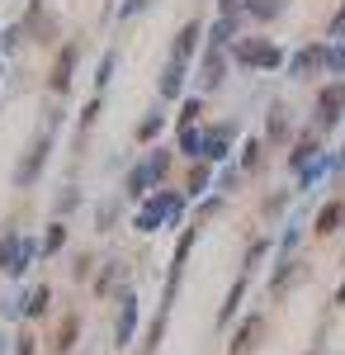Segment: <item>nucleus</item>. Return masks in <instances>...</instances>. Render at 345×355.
Segmentation results:
<instances>
[{
	"instance_id": "obj_10",
	"label": "nucleus",
	"mask_w": 345,
	"mask_h": 355,
	"mask_svg": "<svg viewBox=\"0 0 345 355\" xmlns=\"http://www.w3.org/2000/svg\"><path fill=\"white\" fill-rule=\"evenodd\" d=\"M341 223H345V209H341V204H326V209L317 214V232H326V237H331Z\"/></svg>"
},
{
	"instance_id": "obj_11",
	"label": "nucleus",
	"mask_w": 345,
	"mask_h": 355,
	"mask_svg": "<svg viewBox=\"0 0 345 355\" xmlns=\"http://www.w3.org/2000/svg\"><path fill=\"white\" fill-rule=\"evenodd\" d=\"M71 71H76V48H67V53H62V62H57V76H53V90H67Z\"/></svg>"
},
{
	"instance_id": "obj_18",
	"label": "nucleus",
	"mask_w": 345,
	"mask_h": 355,
	"mask_svg": "<svg viewBox=\"0 0 345 355\" xmlns=\"http://www.w3.org/2000/svg\"><path fill=\"white\" fill-rule=\"evenodd\" d=\"M62 242H67V227H62V223H53V232H48V251H57Z\"/></svg>"
},
{
	"instance_id": "obj_4",
	"label": "nucleus",
	"mask_w": 345,
	"mask_h": 355,
	"mask_svg": "<svg viewBox=\"0 0 345 355\" xmlns=\"http://www.w3.org/2000/svg\"><path fill=\"white\" fill-rule=\"evenodd\" d=\"M341 110H345V85L321 90V100H317V128H331V123L341 119Z\"/></svg>"
},
{
	"instance_id": "obj_16",
	"label": "nucleus",
	"mask_w": 345,
	"mask_h": 355,
	"mask_svg": "<svg viewBox=\"0 0 345 355\" xmlns=\"http://www.w3.org/2000/svg\"><path fill=\"white\" fill-rule=\"evenodd\" d=\"M114 218H118V209H114V204H100V214H95L100 232H109V227H114Z\"/></svg>"
},
{
	"instance_id": "obj_8",
	"label": "nucleus",
	"mask_w": 345,
	"mask_h": 355,
	"mask_svg": "<svg viewBox=\"0 0 345 355\" xmlns=\"http://www.w3.org/2000/svg\"><path fill=\"white\" fill-rule=\"evenodd\" d=\"M180 76H185V62H180V57H170V67H166V76H161V95H166V100H175V95H180Z\"/></svg>"
},
{
	"instance_id": "obj_21",
	"label": "nucleus",
	"mask_w": 345,
	"mask_h": 355,
	"mask_svg": "<svg viewBox=\"0 0 345 355\" xmlns=\"http://www.w3.org/2000/svg\"><path fill=\"white\" fill-rule=\"evenodd\" d=\"M142 5H147V0H128V5H123V15H137Z\"/></svg>"
},
{
	"instance_id": "obj_2",
	"label": "nucleus",
	"mask_w": 345,
	"mask_h": 355,
	"mask_svg": "<svg viewBox=\"0 0 345 355\" xmlns=\"http://www.w3.org/2000/svg\"><path fill=\"white\" fill-rule=\"evenodd\" d=\"M180 209H185V199H180V194H157L152 204H142L137 227H142V232H152V227H161V218H175Z\"/></svg>"
},
{
	"instance_id": "obj_15",
	"label": "nucleus",
	"mask_w": 345,
	"mask_h": 355,
	"mask_svg": "<svg viewBox=\"0 0 345 355\" xmlns=\"http://www.w3.org/2000/svg\"><path fill=\"white\" fill-rule=\"evenodd\" d=\"M157 133H161V114H152V119H142V123H137V137H142V142H152Z\"/></svg>"
},
{
	"instance_id": "obj_3",
	"label": "nucleus",
	"mask_w": 345,
	"mask_h": 355,
	"mask_svg": "<svg viewBox=\"0 0 345 355\" xmlns=\"http://www.w3.org/2000/svg\"><path fill=\"white\" fill-rule=\"evenodd\" d=\"M166 166H170V157H166V152H157L152 162H137L133 171H128V194H147L161 175H166Z\"/></svg>"
},
{
	"instance_id": "obj_5",
	"label": "nucleus",
	"mask_w": 345,
	"mask_h": 355,
	"mask_svg": "<svg viewBox=\"0 0 345 355\" xmlns=\"http://www.w3.org/2000/svg\"><path fill=\"white\" fill-rule=\"evenodd\" d=\"M237 57L246 67H279V62H284V53H279L274 43H241Z\"/></svg>"
},
{
	"instance_id": "obj_17",
	"label": "nucleus",
	"mask_w": 345,
	"mask_h": 355,
	"mask_svg": "<svg viewBox=\"0 0 345 355\" xmlns=\"http://www.w3.org/2000/svg\"><path fill=\"white\" fill-rule=\"evenodd\" d=\"M194 119H199V100H185V110H180V128L194 123Z\"/></svg>"
},
{
	"instance_id": "obj_20",
	"label": "nucleus",
	"mask_w": 345,
	"mask_h": 355,
	"mask_svg": "<svg viewBox=\"0 0 345 355\" xmlns=\"http://www.w3.org/2000/svg\"><path fill=\"white\" fill-rule=\"evenodd\" d=\"M189 185H194V190H189V194H199V190H204V185H209V171H204V166H199V171H194V180H189Z\"/></svg>"
},
{
	"instance_id": "obj_6",
	"label": "nucleus",
	"mask_w": 345,
	"mask_h": 355,
	"mask_svg": "<svg viewBox=\"0 0 345 355\" xmlns=\"http://www.w3.org/2000/svg\"><path fill=\"white\" fill-rule=\"evenodd\" d=\"M222 71H227V62H222V48H209V62H204V90H213V85H222Z\"/></svg>"
},
{
	"instance_id": "obj_1",
	"label": "nucleus",
	"mask_w": 345,
	"mask_h": 355,
	"mask_svg": "<svg viewBox=\"0 0 345 355\" xmlns=\"http://www.w3.org/2000/svg\"><path fill=\"white\" fill-rule=\"evenodd\" d=\"M33 251H38L33 237H15V232H10V237H0V270L19 275L28 261H33Z\"/></svg>"
},
{
	"instance_id": "obj_13",
	"label": "nucleus",
	"mask_w": 345,
	"mask_h": 355,
	"mask_svg": "<svg viewBox=\"0 0 345 355\" xmlns=\"http://www.w3.org/2000/svg\"><path fill=\"white\" fill-rule=\"evenodd\" d=\"M133 294H123V313H118V346H123V341H128V336H133Z\"/></svg>"
},
{
	"instance_id": "obj_12",
	"label": "nucleus",
	"mask_w": 345,
	"mask_h": 355,
	"mask_svg": "<svg viewBox=\"0 0 345 355\" xmlns=\"http://www.w3.org/2000/svg\"><path fill=\"white\" fill-rule=\"evenodd\" d=\"M194 38H199V24H185V28H180V38H175V57H180V62H189V57H194Z\"/></svg>"
},
{
	"instance_id": "obj_14",
	"label": "nucleus",
	"mask_w": 345,
	"mask_h": 355,
	"mask_svg": "<svg viewBox=\"0 0 345 355\" xmlns=\"http://www.w3.org/2000/svg\"><path fill=\"white\" fill-rule=\"evenodd\" d=\"M246 10H251L256 19H274V15H284V0H251Z\"/></svg>"
},
{
	"instance_id": "obj_7",
	"label": "nucleus",
	"mask_w": 345,
	"mask_h": 355,
	"mask_svg": "<svg viewBox=\"0 0 345 355\" xmlns=\"http://www.w3.org/2000/svg\"><path fill=\"white\" fill-rule=\"evenodd\" d=\"M317 67H326V48H308V53L293 57V76H312Z\"/></svg>"
},
{
	"instance_id": "obj_19",
	"label": "nucleus",
	"mask_w": 345,
	"mask_h": 355,
	"mask_svg": "<svg viewBox=\"0 0 345 355\" xmlns=\"http://www.w3.org/2000/svg\"><path fill=\"white\" fill-rule=\"evenodd\" d=\"M76 204H80V194H76V190L62 194V199H57V214H67V209H76Z\"/></svg>"
},
{
	"instance_id": "obj_9",
	"label": "nucleus",
	"mask_w": 345,
	"mask_h": 355,
	"mask_svg": "<svg viewBox=\"0 0 345 355\" xmlns=\"http://www.w3.org/2000/svg\"><path fill=\"white\" fill-rule=\"evenodd\" d=\"M204 142H209V133H204V128H180V152H185V157H204Z\"/></svg>"
}]
</instances>
